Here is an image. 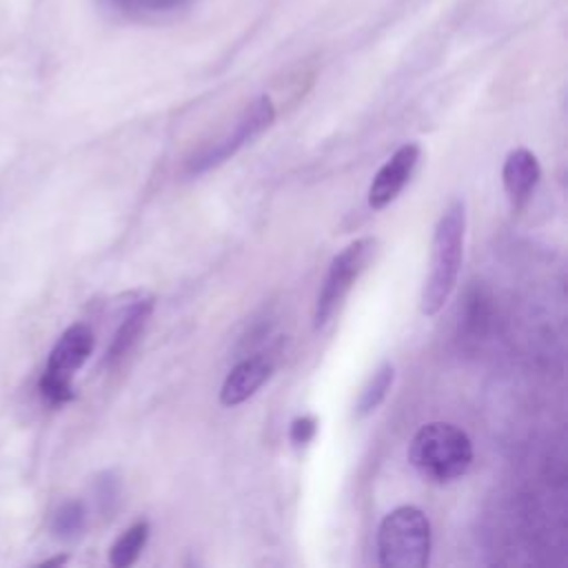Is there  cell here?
<instances>
[{
    "mask_svg": "<svg viewBox=\"0 0 568 568\" xmlns=\"http://www.w3.org/2000/svg\"><path fill=\"white\" fill-rule=\"evenodd\" d=\"M430 521L417 506L393 508L377 528V559L384 568H426Z\"/></svg>",
    "mask_w": 568,
    "mask_h": 568,
    "instance_id": "obj_3",
    "label": "cell"
},
{
    "mask_svg": "<svg viewBox=\"0 0 568 568\" xmlns=\"http://www.w3.org/2000/svg\"><path fill=\"white\" fill-rule=\"evenodd\" d=\"M539 178H541V166L532 151L517 146L506 155L501 166V184L515 211L528 202L535 186L539 184Z\"/></svg>",
    "mask_w": 568,
    "mask_h": 568,
    "instance_id": "obj_9",
    "label": "cell"
},
{
    "mask_svg": "<svg viewBox=\"0 0 568 568\" xmlns=\"http://www.w3.org/2000/svg\"><path fill=\"white\" fill-rule=\"evenodd\" d=\"M67 559H69L67 555H58V557H51V559L42 561V566H60V564H64Z\"/></svg>",
    "mask_w": 568,
    "mask_h": 568,
    "instance_id": "obj_17",
    "label": "cell"
},
{
    "mask_svg": "<svg viewBox=\"0 0 568 568\" xmlns=\"http://www.w3.org/2000/svg\"><path fill=\"white\" fill-rule=\"evenodd\" d=\"M464 233L466 206L462 200H453L448 209L439 215L433 231L428 275L419 295V311L428 317L437 315L444 308L457 284L464 255Z\"/></svg>",
    "mask_w": 568,
    "mask_h": 568,
    "instance_id": "obj_1",
    "label": "cell"
},
{
    "mask_svg": "<svg viewBox=\"0 0 568 568\" xmlns=\"http://www.w3.org/2000/svg\"><path fill=\"white\" fill-rule=\"evenodd\" d=\"M375 237H359L344 246L328 264V271L322 280V286L317 291L315 300V313H313V326L322 328L328 324V320L335 315L357 277L366 271L373 253H375Z\"/></svg>",
    "mask_w": 568,
    "mask_h": 568,
    "instance_id": "obj_5",
    "label": "cell"
},
{
    "mask_svg": "<svg viewBox=\"0 0 568 568\" xmlns=\"http://www.w3.org/2000/svg\"><path fill=\"white\" fill-rule=\"evenodd\" d=\"M87 528V508L80 499L62 501L51 515V532L55 539L73 541Z\"/></svg>",
    "mask_w": 568,
    "mask_h": 568,
    "instance_id": "obj_13",
    "label": "cell"
},
{
    "mask_svg": "<svg viewBox=\"0 0 568 568\" xmlns=\"http://www.w3.org/2000/svg\"><path fill=\"white\" fill-rule=\"evenodd\" d=\"M273 375V359L266 355H251L237 362L222 382V406H237L253 397Z\"/></svg>",
    "mask_w": 568,
    "mask_h": 568,
    "instance_id": "obj_8",
    "label": "cell"
},
{
    "mask_svg": "<svg viewBox=\"0 0 568 568\" xmlns=\"http://www.w3.org/2000/svg\"><path fill=\"white\" fill-rule=\"evenodd\" d=\"M275 120V106L271 102L268 95H257L246 109L244 113L237 118V122L233 124V129L222 135L220 140H215L213 144L204 146L202 151H197L191 160L186 171L191 175H200L222 162H226L229 158H233L242 146L251 144L255 138H260Z\"/></svg>",
    "mask_w": 568,
    "mask_h": 568,
    "instance_id": "obj_6",
    "label": "cell"
},
{
    "mask_svg": "<svg viewBox=\"0 0 568 568\" xmlns=\"http://www.w3.org/2000/svg\"><path fill=\"white\" fill-rule=\"evenodd\" d=\"M124 13L131 16H151V13H169L189 4V0H109Z\"/></svg>",
    "mask_w": 568,
    "mask_h": 568,
    "instance_id": "obj_14",
    "label": "cell"
},
{
    "mask_svg": "<svg viewBox=\"0 0 568 568\" xmlns=\"http://www.w3.org/2000/svg\"><path fill=\"white\" fill-rule=\"evenodd\" d=\"M315 433H317L315 415H297L288 428V437L295 446H306L315 437Z\"/></svg>",
    "mask_w": 568,
    "mask_h": 568,
    "instance_id": "obj_16",
    "label": "cell"
},
{
    "mask_svg": "<svg viewBox=\"0 0 568 568\" xmlns=\"http://www.w3.org/2000/svg\"><path fill=\"white\" fill-rule=\"evenodd\" d=\"M149 532L151 526L146 519H138L135 524H131L111 546L109 550V561L115 568H129L131 564L138 561L140 552L144 550L146 541H149Z\"/></svg>",
    "mask_w": 568,
    "mask_h": 568,
    "instance_id": "obj_11",
    "label": "cell"
},
{
    "mask_svg": "<svg viewBox=\"0 0 568 568\" xmlns=\"http://www.w3.org/2000/svg\"><path fill=\"white\" fill-rule=\"evenodd\" d=\"M95 346V335L91 326L78 322L71 324L53 344L44 373L38 382L40 395L51 404H64L73 399V373L89 359Z\"/></svg>",
    "mask_w": 568,
    "mask_h": 568,
    "instance_id": "obj_4",
    "label": "cell"
},
{
    "mask_svg": "<svg viewBox=\"0 0 568 568\" xmlns=\"http://www.w3.org/2000/svg\"><path fill=\"white\" fill-rule=\"evenodd\" d=\"M408 462L422 479L444 486L470 468L473 442L464 428L450 422H428L413 435Z\"/></svg>",
    "mask_w": 568,
    "mask_h": 568,
    "instance_id": "obj_2",
    "label": "cell"
},
{
    "mask_svg": "<svg viewBox=\"0 0 568 568\" xmlns=\"http://www.w3.org/2000/svg\"><path fill=\"white\" fill-rule=\"evenodd\" d=\"M151 311H153V295H146V293L138 295L129 304V308H126L122 322L118 324V328L111 337V344L106 348V364H118L133 348L140 333L144 331V324L151 317Z\"/></svg>",
    "mask_w": 568,
    "mask_h": 568,
    "instance_id": "obj_10",
    "label": "cell"
},
{
    "mask_svg": "<svg viewBox=\"0 0 568 568\" xmlns=\"http://www.w3.org/2000/svg\"><path fill=\"white\" fill-rule=\"evenodd\" d=\"M417 162H419V144L415 142L402 144L375 173L368 186V206L375 211L388 206L408 184Z\"/></svg>",
    "mask_w": 568,
    "mask_h": 568,
    "instance_id": "obj_7",
    "label": "cell"
},
{
    "mask_svg": "<svg viewBox=\"0 0 568 568\" xmlns=\"http://www.w3.org/2000/svg\"><path fill=\"white\" fill-rule=\"evenodd\" d=\"M395 379V368L390 362H382L375 373L368 377V382L362 386L359 397L355 402V415L366 417L371 415L388 395Z\"/></svg>",
    "mask_w": 568,
    "mask_h": 568,
    "instance_id": "obj_12",
    "label": "cell"
},
{
    "mask_svg": "<svg viewBox=\"0 0 568 568\" xmlns=\"http://www.w3.org/2000/svg\"><path fill=\"white\" fill-rule=\"evenodd\" d=\"M93 493H95V504L100 508L102 515H109L115 504H118V495H120V484L118 477L113 473H102L98 475L95 484H93Z\"/></svg>",
    "mask_w": 568,
    "mask_h": 568,
    "instance_id": "obj_15",
    "label": "cell"
}]
</instances>
